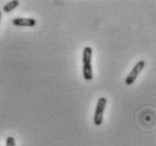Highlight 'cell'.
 Here are the masks:
<instances>
[{
  "instance_id": "obj_6",
  "label": "cell",
  "mask_w": 156,
  "mask_h": 146,
  "mask_svg": "<svg viewBox=\"0 0 156 146\" xmlns=\"http://www.w3.org/2000/svg\"><path fill=\"white\" fill-rule=\"evenodd\" d=\"M6 146H16L15 138L12 136H8L7 139H6Z\"/></svg>"
},
{
  "instance_id": "obj_2",
  "label": "cell",
  "mask_w": 156,
  "mask_h": 146,
  "mask_svg": "<svg viewBox=\"0 0 156 146\" xmlns=\"http://www.w3.org/2000/svg\"><path fill=\"white\" fill-rule=\"evenodd\" d=\"M145 66H146V61H145V60H139V61L133 66V70L130 71L128 74V76L126 77V80H125L126 85H133V84L136 82L137 77L139 76V74H140L141 71H143V69L145 68Z\"/></svg>"
},
{
  "instance_id": "obj_1",
  "label": "cell",
  "mask_w": 156,
  "mask_h": 146,
  "mask_svg": "<svg viewBox=\"0 0 156 146\" xmlns=\"http://www.w3.org/2000/svg\"><path fill=\"white\" fill-rule=\"evenodd\" d=\"M92 55H93V49L90 47H85L84 51H83V76L86 80L93 79Z\"/></svg>"
},
{
  "instance_id": "obj_4",
  "label": "cell",
  "mask_w": 156,
  "mask_h": 146,
  "mask_svg": "<svg viewBox=\"0 0 156 146\" xmlns=\"http://www.w3.org/2000/svg\"><path fill=\"white\" fill-rule=\"evenodd\" d=\"M12 24L16 26H27V27H33L36 25V20L34 18H14L12 20Z\"/></svg>"
},
{
  "instance_id": "obj_5",
  "label": "cell",
  "mask_w": 156,
  "mask_h": 146,
  "mask_svg": "<svg viewBox=\"0 0 156 146\" xmlns=\"http://www.w3.org/2000/svg\"><path fill=\"white\" fill-rule=\"evenodd\" d=\"M18 5H20V1H18V0H12V1H9V2H7V4L5 5L2 9H4L5 12H8V14H9V12H12L16 7H18Z\"/></svg>"
},
{
  "instance_id": "obj_7",
  "label": "cell",
  "mask_w": 156,
  "mask_h": 146,
  "mask_svg": "<svg viewBox=\"0 0 156 146\" xmlns=\"http://www.w3.org/2000/svg\"><path fill=\"white\" fill-rule=\"evenodd\" d=\"M0 22H1V12H0Z\"/></svg>"
},
{
  "instance_id": "obj_3",
  "label": "cell",
  "mask_w": 156,
  "mask_h": 146,
  "mask_svg": "<svg viewBox=\"0 0 156 146\" xmlns=\"http://www.w3.org/2000/svg\"><path fill=\"white\" fill-rule=\"evenodd\" d=\"M106 99L105 98H100L98 101V105L95 109V113H94V123L96 126H101L103 123V115H104V110L106 107Z\"/></svg>"
}]
</instances>
